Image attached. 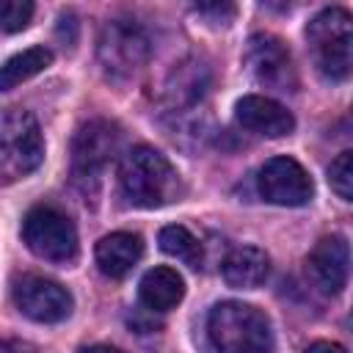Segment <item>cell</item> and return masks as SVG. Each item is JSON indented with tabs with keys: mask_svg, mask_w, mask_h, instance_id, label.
I'll return each instance as SVG.
<instances>
[{
	"mask_svg": "<svg viewBox=\"0 0 353 353\" xmlns=\"http://www.w3.org/2000/svg\"><path fill=\"white\" fill-rule=\"evenodd\" d=\"M119 188L132 207H143V210L165 207L182 196L179 171L171 165V160L163 152L146 143H138L121 154Z\"/></svg>",
	"mask_w": 353,
	"mask_h": 353,
	"instance_id": "6da1fadb",
	"label": "cell"
},
{
	"mask_svg": "<svg viewBox=\"0 0 353 353\" xmlns=\"http://www.w3.org/2000/svg\"><path fill=\"white\" fill-rule=\"evenodd\" d=\"M207 336L223 353H259L273 347L270 320L262 309L243 301H221L207 314Z\"/></svg>",
	"mask_w": 353,
	"mask_h": 353,
	"instance_id": "7a4b0ae2",
	"label": "cell"
},
{
	"mask_svg": "<svg viewBox=\"0 0 353 353\" xmlns=\"http://www.w3.org/2000/svg\"><path fill=\"white\" fill-rule=\"evenodd\" d=\"M306 41L320 74L347 80L353 66V19L345 8L320 11L306 28Z\"/></svg>",
	"mask_w": 353,
	"mask_h": 353,
	"instance_id": "3957f363",
	"label": "cell"
},
{
	"mask_svg": "<svg viewBox=\"0 0 353 353\" xmlns=\"http://www.w3.org/2000/svg\"><path fill=\"white\" fill-rule=\"evenodd\" d=\"M121 149V132L108 119L85 121L72 141V179L88 196L97 193L105 168Z\"/></svg>",
	"mask_w": 353,
	"mask_h": 353,
	"instance_id": "277c9868",
	"label": "cell"
},
{
	"mask_svg": "<svg viewBox=\"0 0 353 353\" xmlns=\"http://www.w3.org/2000/svg\"><path fill=\"white\" fill-rule=\"evenodd\" d=\"M44 160V138L33 113L6 110L0 113V176L22 179L33 174Z\"/></svg>",
	"mask_w": 353,
	"mask_h": 353,
	"instance_id": "5b68a950",
	"label": "cell"
},
{
	"mask_svg": "<svg viewBox=\"0 0 353 353\" xmlns=\"http://www.w3.org/2000/svg\"><path fill=\"white\" fill-rule=\"evenodd\" d=\"M22 240L25 245L47 262L69 265L77 259V229L66 212L50 204H36L22 218Z\"/></svg>",
	"mask_w": 353,
	"mask_h": 353,
	"instance_id": "8992f818",
	"label": "cell"
},
{
	"mask_svg": "<svg viewBox=\"0 0 353 353\" xmlns=\"http://www.w3.org/2000/svg\"><path fill=\"white\" fill-rule=\"evenodd\" d=\"M97 55L110 77L127 80L146 66L152 55V41L141 25L130 19H110L99 33Z\"/></svg>",
	"mask_w": 353,
	"mask_h": 353,
	"instance_id": "52a82bcc",
	"label": "cell"
},
{
	"mask_svg": "<svg viewBox=\"0 0 353 353\" xmlns=\"http://www.w3.org/2000/svg\"><path fill=\"white\" fill-rule=\"evenodd\" d=\"M243 63L248 74L270 91L290 94L298 88V72H295L292 55L287 44L273 33H254L245 44Z\"/></svg>",
	"mask_w": 353,
	"mask_h": 353,
	"instance_id": "ba28073f",
	"label": "cell"
},
{
	"mask_svg": "<svg viewBox=\"0 0 353 353\" xmlns=\"http://www.w3.org/2000/svg\"><path fill=\"white\" fill-rule=\"evenodd\" d=\"M256 190L279 207H303L314 196L309 171L292 157H270L256 174Z\"/></svg>",
	"mask_w": 353,
	"mask_h": 353,
	"instance_id": "9c48e42d",
	"label": "cell"
},
{
	"mask_svg": "<svg viewBox=\"0 0 353 353\" xmlns=\"http://www.w3.org/2000/svg\"><path fill=\"white\" fill-rule=\"evenodd\" d=\"M14 303L33 323H61L74 306L69 290L44 276H22L14 284Z\"/></svg>",
	"mask_w": 353,
	"mask_h": 353,
	"instance_id": "30bf717a",
	"label": "cell"
},
{
	"mask_svg": "<svg viewBox=\"0 0 353 353\" xmlns=\"http://www.w3.org/2000/svg\"><path fill=\"white\" fill-rule=\"evenodd\" d=\"M350 273V248L342 234L323 237L306 256V276L323 295H339Z\"/></svg>",
	"mask_w": 353,
	"mask_h": 353,
	"instance_id": "8fae6325",
	"label": "cell"
},
{
	"mask_svg": "<svg viewBox=\"0 0 353 353\" xmlns=\"http://www.w3.org/2000/svg\"><path fill=\"white\" fill-rule=\"evenodd\" d=\"M234 119L243 130L265 135V138H284L295 130L292 113L281 102H276L270 97H262V94L243 97L234 105Z\"/></svg>",
	"mask_w": 353,
	"mask_h": 353,
	"instance_id": "7c38bea8",
	"label": "cell"
},
{
	"mask_svg": "<svg viewBox=\"0 0 353 353\" xmlns=\"http://www.w3.org/2000/svg\"><path fill=\"white\" fill-rule=\"evenodd\" d=\"M97 265L105 276L121 279L127 276L143 256V240L135 232H110L97 243Z\"/></svg>",
	"mask_w": 353,
	"mask_h": 353,
	"instance_id": "4fadbf2b",
	"label": "cell"
},
{
	"mask_svg": "<svg viewBox=\"0 0 353 353\" xmlns=\"http://www.w3.org/2000/svg\"><path fill=\"white\" fill-rule=\"evenodd\" d=\"M270 273V259L256 245H240L221 262V276L232 290H256Z\"/></svg>",
	"mask_w": 353,
	"mask_h": 353,
	"instance_id": "5bb4252c",
	"label": "cell"
},
{
	"mask_svg": "<svg viewBox=\"0 0 353 353\" xmlns=\"http://www.w3.org/2000/svg\"><path fill=\"white\" fill-rule=\"evenodd\" d=\"M185 295V281L174 268H152L143 273L138 284V298L149 312H168L174 309Z\"/></svg>",
	"mask_w": 353,
	"mask_h": 353,
	"instance_id": "9a60e30c",
	"label": "cell"
},
{
	"mask_svg": "<svg viewBox=\"0 0 353 353\" xmlns=\"http://www.w3.org/2000/svg\"><path fill=\"white\" fill-rule=\"evenodd\" d=\"M207 85H210L207 66L199 61H185L171 72L168 85H165V97L174 108L176 105H196L204 97Z\"/></svg>",
	"mask_w": 353,
	"mask_h": 353,
	"instance_id": "2e32d148",
	"label": "cell"
},
{
	"mask_svg": "<svg viewBox=\"0 0 353 353\" xmlns=\"http://www.w3.org/2000/svg\"><path fill=\"white\" fill-rule=\"evenodd\" d=\"M52 63V50L50 47H28L17 55H11L8 61L0 63V91H11L17 88L19 83L36 77L39 72H44L47 66Z\"/></svg>",
	"mask_w": 353,
	"mask_h": 353,
	"instance_id": "e0dca14e",
	"label": "cell"
},
{
	"mask_svg": "<svg viewBox=\"0 0 353 353\" xmlns=\"http://www.w3.org/2000/svg\"><path fill=\"white\" fill-rule=\"evenodd\" d=\"M157 243H160V248H163L168 256L185 262L188 268H199V265H201V243H199V237H196L188 226H182V223L163 226Z\"/></svg>",
	"mask_w": 353,
	"mask_h": 353,
	"instance_id": "ac0fdd59",
	"label": "cell"
},
{
	"mask_svg": "<svg viewBox=\"0 0 353 353\" xmlns=\"http://www.w3.org/2000/svg\"><path fill=\"white\" fill-rule=\"evenodd\" d=\"M33 0H0V30L19 33L33 19Z\"/></svg>",
	"mask_w": 353,
	"mask_h": 353,
	"instance_id": "d6986e66",
	"label": "cell"
},
{
	"mask_svg": "<svg viewBox=\"0 0 353 353\" xmlns=\"http://www.w3.org/2000/svg\"><path fill=\"white\" fill-rule=\"evenodd\" d=\"M328 182H331V190H334L342 201H350V199H353V152H350V149L339 152V157L331 163V168H328Z\"/></svg>",
	"mask_w": 353,
	"mask_h": 353,
	"instance_id": "ffe728a7",
	"label": "cell"
},
{
	"mask_svg": "<svg viewBox=\"0 0 353 353\" xmlns=\"http://www.w3.org/2000/svg\"><path fill=\"white\" fill-rule=\"evenodd\" d=\"M193 6L212 25H229L234 19V0H193Z\"/></svg>",
	"mask_w": 353,
	"mask_h": 353,
	"instance_id": "44dd1931",
	"label": "cell"
},
{
	"mask_svg": "<svg viewBox=\"0 0 353 353\" xmlns=\"http://www.w3.org/2000/svg\"><path fill=\"white\" fill-rule=\"evenodd\" d=\"M262 6H268V8H273V11H279V14H284V11H292V8H298L303 0H259Z\"/></svg>",
	"mask_w": 353,
	"mask_h": 353,
	"instance_id": "7402d4cb",
	"label": "cell"
},
{
	"mask_svg": "<svg viewBox=\"0 0 353 353\" xmlns=\"http://www.w3.org/2000/svg\"><path fill=\"white\" fill-rule=\"evenodd\" d=\"M0 347H22V345H17V342H0Z\"/></svg>",
	"mask_w": 353,
	"mask_h": 353,
	"instance_id": "603a6c76",
	"label": "cell"
}]
</instances>
